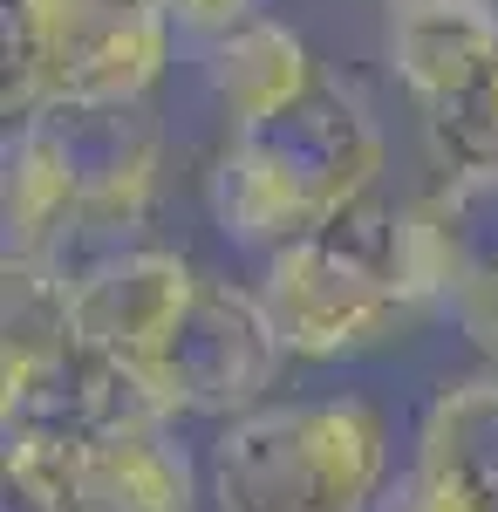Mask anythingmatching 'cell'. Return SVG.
<instances>
[{
  "instance_id": "obj_7",
  "label": "cell",
  "mask_w": 498,
  "mask_h": 512,
  "mask_svg": "<svg viewBox=\"0 0 498 512\" xmlns=\"http://www.w3.org/2000/svg\"><path fill=\"white\" fill-rule=\"evenodd\" d=\"M280 355H287V342L273 328L267 301L205 280L192 308L171 321V335L151 349L144 376L164 390L178 417H232L239 424V417L267 410L260 396L280 376Z\"/></svg>"
},
{
  "instance_id": "obj_5",
  "label": "cell",
  "mask_w": 498,
  "mask_h": 512,
  "mask_svg": "<svg viewBox=\"0 0 498 512\" xmlns=\"http://www.w3.org/2000/svg\"><path fill=\"white\" fill-rule=\"evenodd\" d=\"M35 130L41 151L55 158L62 185L76 198V226L55 246V274L76 287L89 267L123 253V233H137L157 185V117L151 103H62L48 117L21 123Z\"/></svg>"
},
{
  "instance_id": "obj_4",
  "label": "cell",
  "mask_w": 498,
  "mask_h": 512,
  "mask_svg": "<svg viewBox=\"0 0 498 512\" xmlns=\"http://www.w3.org/2000/svg\"><path fill=\"white\" fill-rule=\"evenodd\" d=\"M383 417L355 396L267 403L212 444L219 512H376Z\"/></svg>"
},
{
  "instance_id": "obj_10",
  "label": "cell",
  "mask_w": 498,
  "mask_h": 512,
  "mask_svg": "<svg viewBox=\"0 0 498 512\" xmlns=\"http://www.w3.org/2000/svg\"><path fill=\"white\" fill-rule=\"evenodd\" d=\"M389 62L423 117L458 103L498 69V7L492 0H417L389 21Z\"/></svg>"
},
{
  "instance_id": "obj_6",
  "label": "cell",
  "mask_w": 498,
  "mask_h": 512,
  "mask_svg": "<svg viewBox=\"0 0 498 512\" xmlns=\"http://www.w3.org/2000/svg\"><path fill=\"white\" fill-rule=\"evenodd\" d=\"M178 410L164 403L151 376L123 355H103L89 342H62L28 362H0V424L7 437H48L69 451L123 444V437L164 431Z\"/></svg>"
},
{
  "instance_id": "obj_3",
  "label": "cell",
  "mask_w": 498,
  "mask_h": 512,
  "mask_svg": "<svg viewBox=\"0 0 498 512\" xmlns=\"http://www.w3.org/2000/svg\"><path fill=\"white\" fill-rule=\"evenodd\" d=\"M171 55V14L151 0H0L7 130L62 103H144Z\"/></svg>"
},
{
  "instance_id": "obj_16",
  "label": "cell",
  "mask_w": 498,
  "mask_h": 512,
  "mask_svg": "<svg viewBox=\"0 0 498 512\" xmlns=\"http://www.w3.org/2000/svg\"><path fill=\"white\" fill-rule=\"evenodd\" d=\"M376 512H451V499H437V492H430L417 472H403V478L383 492V499H376Z\"/></svg>"
},
{
  "instance_id": "obj_15",
  "label": "cell",
  "mask_w": 498,
  "mask_h": 512,
  "mask_svg": "<svg viewBox=\"0 0 498 512\" xmlns=\"http://www.w3.org/2000/svg\"><path fill=\"white\" fill-rule=\"evenodd\" d=\"M151 7H164L178 28H198V35H212V41L232 35L239 21H253V14H246V0H151Z\"/></svg>"
},
{
  "instance_id": "obj_17",
  "label": "cell",
  "mask_w": 498,
  "mask_h": 512,
  "mask_svg": "<svg viewBox=\"0 0 498 512\" xmlns=\"http://www.w3.org/2000/svg\"><path fill=\"white\" fill-rule=\"evenodd\" d=\"M396 7H417V0H396Z\"/></svg>"
},
{
  "instance_id": "obj_8",
  "label": "cell",
  "mask_w": 498,
  "mask_h": 512,
  "mask_svg": "<svg viewBox=\"0 0 498 512\" xmlns=\"http://www.w3.org/2000/svg\"><path fill=\"white\" fill-rule=\"evenodd\" d=\"M205 280L192 274L185 253H157V246H137V253H116L103 267L69 287V328L76 342L103 355H123V362H151V349L171 335V321L192 308V294Z\"/></svg>"
},
{
  "instance_id": "obj_2",
  "label": "cell",
  "mask_w": 498,
  "mask_h": 512,
  "mask_svg": "<svg viewBox=\"0 0 498 512\" xmlns=\"http://www.w3.org/2000/svg\"><path fill=\"white\" fill-rule=\"evenodd\" d=\"M383 137L369 110L342 82H314L301 103L232 130V144L212 164V219L246 246H294L314 226H328L355 198L376 192Z\"/></svg>"
},
{
  "instance_id": "obj_13",
  "label": "cell",
  "mask_w": 498,
  "mask_h": 512,
  "mask_svg": "<svg viewBox=\"0 0 498 512\" xmlns=\"http://www.w3.org/2000/svg\"><path fill=\"white\" fill-rule=\"evenodd\" d=\"M192 465L164 431L82 451V512H192Z\"/></svg>"
},
{
  "instance_id": "obj_11",
  "label": "cell",
  "mask_w": 498,
  "mask_h": 512,
  "mask_svg": "<svg viewBox=\"0 0 498 512\" xmlns=\"http://www.w3.org/2000/svg\"><path fill=\"white\" fill-rule=\"evenodd\" d=\"M410 472L451 512H498V376L444 383L417 424Z\"/></svg>"
},
{
  "instance_id": "obj_14",
  "label": "cell",
  "mask_w": 498,
  "mask_h": 512,
  "mask_svg": "<svg viewBox=\"0 0 498 512\" xmlns=\"http://www.w3.org/2000/svg\"><path fill=\"white\" fill-rule=\"evenodd\" d=\"M7 499L14 512H82V451L48 437H7Z\"/></svg>"
},
{
  "instance_id": "obj_12",
  "label": "cell",
  "mask_w": 498,
  "mask_h": 512,
  "mask_svg": "<svg viewBox=\"0 0 498 512\" xmlns=\"http://www.w3.org/2000/svg\"><path fill=\"white\" fill-rule=\"evenodd\" d=\"M205 82H212V96H219V110L232 117V130H246V123L273 117V110H287V103H301L307 89L321 82L314 69V55H307V41L287 28V21H239L232 35L212 41V55H205Z\"/></svg>"
},
{
  "instance_id": "obj_1",
  "label": "cell",
  "mask_w": 498,
  "mask_h": 512,
  "mask_svg": "<svg viewBox=\"0 0 498 512\" xmlns=\"http://www.w3.org/2000/svg\"><path fill=\"white\" fill-rule=\"evenodd\" d=\"M260 301L287 355L335 362V355H369L383 342H403V328L430 301H444V287H437V260H430L417 205H389L383 192H369L307 239L280 246Z\"/></svg>"
},
{
  "instance_id": "obj_9",
  "label": "cell",
  "mask_w": 498,
  "mask_h": 512,
  "mask_svg": "<svg viewBox=\"0 0 498 512\" xmlns=\"http://www.w3.org/2000/svg\"><path fill=\"white\" fill-rule=\"evenodd\" d=\"M417 219L451 315L464 321V335L485 355H498V164L451 171L417 205Z\"/></svg>"
}]
</instances>
